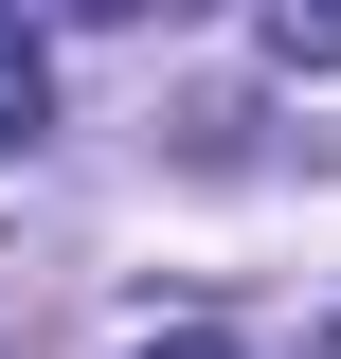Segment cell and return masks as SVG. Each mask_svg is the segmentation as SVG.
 <instances>
[{"mask_svg": "<svg viewBox=\"0 0 341 359\" xmlns=\"http://www.w3.org/2000/svg\"><path fill=\"white\" fill-rule=\"evenodd\" d=\"M108 18H180V0H108Z\"/></svg>", "mask_w": 341, "mask_h": 359, "instance_id": "cell-4", "label": "cell"}, {"mask_svg": "<svg viewBox=\"0 0 341 359\" xmlns=\"http://www.w3.org/2000/svg\"><path fill=\"white\" fill-rule=\"evenodd\" d=\"M323 359H341V341H323Z\"/></svg>", "mask_w": 341, "mask_h": 359, "instance_id": "cell-5", "label": "cell"}, {"mask_svg": "<svg viewBox=\"0 0 341 359\" xmlns=\"http://www.w3.org/2000/svg\"><path fill=\"white\" fill-rule=\"evenodd\" d=\"M144 359H234V341H215V323H162V341H144Z\"/></svg>", "mask_w": 341, "mask_h": 359, "instance_id": "cell-3", "label": "cell"}, {"mask_svg": "<svg viewBox=\"0 0 341 359\" xmlns=\"http://www.w3.org/2000/svg\"><path fill=\"white\" fill-rule=\"evenodd\" d=\"M269 54L288 72H341V0H269Z\"/></svg>", "mask_w": 341, "mask_h": 359, "instance_id": "cell-2", "label": "cell"}, {"mask_svg": "<svg viewBox=\"0 0 341 359\" xmlns=\"http://www.w3.org/2000/svg\"><path fill=\"white\" fill-rule=\"evenodd\" d=\"M36 126H54V54L18 36V0H0V144H36Z\"/></svg>", "mask_w": 341, "mask_h": 359, "instance_id": "cell-1", "label": "cell"}]
</instances>
